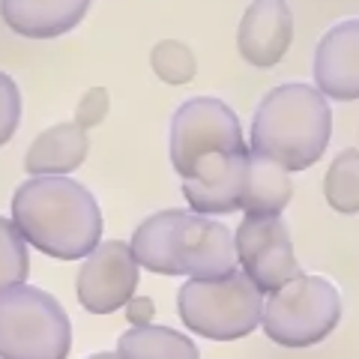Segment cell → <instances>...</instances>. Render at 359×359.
I'll return each instance as SVG.
<instances>
[{
  "label": "cell",
  "instance_id": "obj_1",
  "mask_svg": "<svg viewBox=\"0 0 359 359\" xmlns=\"http://www.w3.org/2000/svg\"><path fill=\"white\" fill-rule=\"evenodd\" d=\"M9 216L33 249L60 261L90 257L102 243V210L69 177H30L15 189Z\"/></svg>",
  "mask_w": 359,
  "mask_h": 359
},
{
  "label": "cell",
  "instance_id": "obj_2",
  "mask_svg": "<svg viewBox=\"0 0 359 359\" xmlns=\"http://www.w3.org/2000/svg\"><path fill=\"white\" fill-rule=\"evenodd\" d=\"M138 264L159 276L219 282L237 273V237L222 222L195 210H162L132 233Z\"/></svg>",
  "mask_w": 359,
  "mask_h": 359
},
{
  "label": "cell",
  "instance_id": "obj_3",
  "mask_svg": "<svg viewBox=\"0 0 359 359\" xmlns=\"http://www.w3.org/2000/svg\"><path fill=\"white\" fill-rule=\"evenodd\" d=\"M332 111L327 96L311 84L287 81L273 87L255 111L249 147L255 156L287 171H306L330 147Z\"/></svg>",
  "mask_w": 359,
  "mask_h": 359
},
{
  "label": "cell",
  "instance_id": "obj_4",
  "mask_svg": "<svg viewBox=\"0 0 359 359\" xmlns=\"http://www.w3.org/2000/svg\"><path fill=\"white\" fill-rule=\"evenodd\" d=\"M264 294L240 269L219 282L189 278L177 294L180 320L212 341H237L252 335L257 323H264Z\"/></svg>",
  "mask_w": 359,
  "mask_h": 359
},
{
  "label": "cell",
  "instance_id": "obj_5",
  "mask_svg": "<svg viewBox=\"0 0 359 359\" xmlns=\"http://www.w3.org/2000/svg\"><path fill=\"white\" fill-rule=\"evenodd\" d=\"M69 318L57 299L39 287L18 285L0 294V356L4 359H66Z\"/></svg>",
  "mask_w": 359,
  "mask_h": 359
},
{
  "label": "cell",
  "instance_id": "obj_6",
  "mask_svg": "<svg viewBox=\"0 0 359 359\" xmlns=\"http://www.w3.org/2000/svg\"><path fill=\"white\" fill-rule=\"evenodd\" d=\"M341 320V294L330 278L306 276L266 297L264 332L282 347L320 344Z\"/></svg>",
  "mask_w": 359,
  "mask_h": 359
},
{
  "label": "cell",
  "instance_id": "obj_7",
  "mask_svg": "<svg viewBox=\"0 0 359 359\" xmlns=\"http://www.w3.org/2000/svg\"><path fill=\"white\" fill-rule=\"evenodd\" d=\"M252 153L243 138V126L231 105L216 96L186 99L171 117V165L180 177H189L212 156Z\"/></svg>",
  "mask_w": 359,
  "mask_h": 359
},
{
  "label": "cell",
  "instance_id": "obj_8",
  "mask_svg": "<svg viewBox=\"0 0 359 359\" xmlns=\"http://www.w3.org/2000/svg\"><path fill=\"white\" fill-rule=\"evenodd\" d=\"M233 237L243 273L261 294H276L302 276L294 240L282 216H243Z\"/></svg>",
  "mask_w": 359,
  "mask_h": 359
},
{
  "label": "cell",
  "instance_id": "obj_9",
  "mask_svg": "<svg viewBox=\"0 0 359 359\" xmlns=\"http://www.w3.org/2000/svg\"><path fill=\"white\" fill-rule=\"evenodd\" d=\"M138 257L132 252V243L105 240L96 245V252L84 257L81 269L75 276L78 302L90 314H114L126 309L135 299L138 287Z\"/></svg>",
  "mask_w": 359,
  "mask_h": 359
},
{
  "label": "cell",
  "instance_id": "obj_10",
  "mask_svg": "<svg viewBox=\"0 0 359 359\" xmlns=\"http://www.w3.org/2000/svg\"><path fill=\"white\" fill-rule=\"evenodd\" d=\"M290 39H294V13L287 0H252L245 6L237 30V48L249 66L273 69L290 48Z\"/></svg>",
  "mask_w": 359,
  "mask_h": 359
},
{
  "label": "cell",
  "instance_id": "obj_11",
  "mask_svg": "<svg viewBox=\"0 0 359 359\" xmlns=\"http://www.w3.org/2000/svg\"><path fill=\"white\" fill-rule=\"evenodd\" d=\"M249 159L252 153H237V156H212V159L201 162L183 180V195L189 207L201 212V216L243 210Z\"/></svg>",
  "mask_w": 359,
  "mask_h": 359
},
{
  "label": "cell",
  "instance_id": "obj_12",
  "mask_svg": "<svg viewBox=\"0 0 359 359\" xmlns=\"http://www.w3.org/2000/svg\"><path fill=\"white\" fill-rule=\"evenodd\" d=\"M314 87L327 99H359V18L341 21L314 48Z\"/></svg>",
  "mask_w": 359,
  "mask_h": 359
},
{
  "label": "cell",
  "instance_id": "obj_13",
  "mask_svg": "<svg viewBox=\"0 0 359 359\" xmlns=\"http://www.w3.org/2000/svg\"><path fill=\"white\" fill-rule=\"evenodd\" d=\"M90 0H0L4 21L27 39H57L81 25Z\"/></svg>",
  "mask_w": 359,
  "mask_h": 359
},
{
  "label": "cell",
  "instance_id": "obj_14",
  "mask_svg": "<svg viewBox=\"0 0 359 359\" xmlns=\"http://www.w3.org/2000/svg\"><path fill=\"white\" fill-rule=\"evenodd\" d=\"M90 153L87 129L78 123H57L36 135L25 156V171L30 177H66L81 168Z\"/></svg>",
  "mask_w": 359,
  "mask_h": 359
},
{
  "label": "cell",
  "instance_id": "obj_15",
  "mask_svg": "<svg viewBox=\"0 0 359 359\" xmlns=\"http://www.w3.org/2000/svg\"><path fill=\"white\" fill-rule=\"evenodd\" d=\"M290 195H294V183L287 168L252 153L243 195L245 216H282V210L290 204Z\"/></svg>",
  "mask_w": 359,
  "mask_h": 359
},
{
  "label": "cell",
  "instance_id": "obj_16",
  "mask_svg": "<svg viewBox=\"0 0 359 359\" xmlns=\"http://www.w3.org/2000/svg\"><path fill=\"white\" fill-rule=\"evenodd\" d=\"M120 359H198V347L189 335L171 327H132L117 339Z\"/></svg>",
  "mask_w": 359,
  "mask_h": 359
},
{
  "label": "cell",
  "instance_id": "obj_17",
  "mask_svg": "<svg viewBox=\"0 0 359 359\" xmlns=\"http://www.w3.org/2000/svg\"><path fill=\"white\" fill-rule=\"evenodd\" d=\"M323 198L341 216L359 212V147H347L330 162L323 177Z\"/></svg>",
  "mask_w": 359,
  "mask_h": 359
},
{
  "label": "cell",
  "instance_id": "obj_18",
  "mask_svg": "<svg viewBox=\"0 0 359 359\" xmlns=\"http://www.w3.org/2000/svg\"><path fill=\"white\" fill-rule=\"evenodd\" d=\"M150 66L165 84H174V87L189 84L198 72V60H195L192 48L180 39L156 42L153 51H150Z\"/></svg>",
  "mask_w": 359,
  "mask_h": 359
},
{
  "label": "cell",
  "instance_id": "obj_19",
  "mask_svg": "<svg viewBox=\"0 0 359 359\" xmlns=\"http://www.w3.org/2000/svg\"><path fill=\"white\" fill-rule=\"evenodd\" d=\"M0 243H4V290L18 287L27 278V240L21 237L13 219H0Z\"/></svg>",
  "mask_w": 359,
  "mask_h": 359
},
{
  "label": "cell",
  "instance_id": "obj_20",
  "mask_svg": "<svg viewBox=\"0 0 359 359\" xmlns=\"http://www.w3.org/2000/svg\"><path fill=\"white\" fill-rule=\"evenodd\" d=\"M108 108H111V96L105 87H90L87 93L81 96V102L75 108V120L81 129H96L99 123H105L108 117Z\"/></svg>",
  "mask_w": 359,
  "mask_h": 359
},
{
  "label": "cell",
  "instance_id": "obj_21",
  "mask_svg": "<svg viewBox=\"0 0 359 359\" xmlns=\"http://www.w3.org/2000/svg\"><path fill=\"white\" fill-rule=\"evenodd\" d=\"M0 93H4V120H0V141H9L18 129V114H21V96L15 81L6 72L0 75Z\"/></svg>",
  "mask_w": 359,
  "mask_h": 359
},
{
  "label": "cell",
  "instance_id": "obj_22",
  "mask_svg": "<svg viewBox=\"0 0 359 359\" xmlns=\"http://www.w3.org/2000/svg\"><path fill=\"white\" fill-rule=\"evenodd\" d=\"M153 314H156V306H153L150 297H135L126 306V320L132 323V327H150Z\"/></svg>",
  "mask_w": 359,
  "mask_h": 359
},
{
  "label": "cell",
  "instance_id": "obj_23",
  "mask_svg": "<svg viewBox=\"0 0 359 359\" xmlns=\"http://www.w3.org/2000/svg\"><path fill=\"white\" fill-rule=\"evenodd\" d=\"M87 359H120V353H93V356H87Z\"/></svg>",
  "mask_w": 359,
  "mask_h": 359
}]
</instances>
